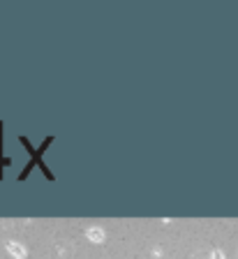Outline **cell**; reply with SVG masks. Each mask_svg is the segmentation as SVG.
Here are the masks:
<instances>
[{
	"label": "cell",
	"mask_w": 238,
	"mask_h": 259,
	"mask_svg": "<svg viewBox=\"0 0 238 259\" xmlns=\"http://www.w3.org/2000/svg\"><path fill=\"white\" fill-rule=\"evenodd\" d=\"M88 236H90L92 241H102L104 234H102V229H90V232H88Z\"/></svg>",
	"instance_id": "obj_1"
},
{
	"label": "cell",
	"mask_w": 238,
	"mask_h": 259,
	"mask_svg": "<svg viewBox=\"0 0 238 259\" xmlns=\"http://www.w3.org/2000/svg\"><path fill=\"white\" fill-rule=\"evenodd\" d=\"M10 250H12V252H14V254H17V257H19V259H21V257H23V254H26V252H23V250H19V248H17V245H10Z\"/></svg>",
	"instance_id": "obj_2"
}]
</instances>
